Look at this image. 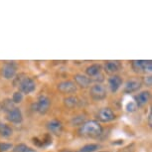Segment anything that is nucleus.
Here are the masks:
<instances>
[{"label": "nucleus", "instance_id": "24", "mask_svg": "<svg viewBox=\"0 0 152 152\" xmlns=\"http://www.w3.org/2000/svg\"><path fill=\"white\" fill-rule=\"evenodd\" d=\"M143 82H144V84L146 85V87H151V82H152V78L150 76L148 77H145L144 80H143Z\"/></svg>", "mask_w": 152, "mask_h": 152}, {"label": "nucleus", "instance_id": "21", "mask_svg": "<svg viewBox=\"0 0 152 152\" xmlns=\"http://www.w3.org/2000/svg\"><path fill=\"white\" fill-rule=\"evenodd\" d=\"M23 100V94H21L20 91H15L12 96V102L14 104H20Z\"/></svg>", "mask_w": 152, "mask_h": 152}, {"label": "nucleus", "instance_id": "19", "mask_svg": "<svg viewBox=\"0 0 152 152\" xmlns=\"http://www.w3.org/2000/svg\"><path fill=\"white\" fill-rule=\"evenodd\" d=\"M12 152H36L35 149L30 148L29 146H27L24 143H20L17 144L16 146H14L12 149Z\"/></svg>", "mask_w": 152, "mask_h": 152}, {"label": "nucleus", "instance_id": "26", "mask_svg": "<svg viewBox=\"0 0 152 152\" xmlns=\"http://www.w3.org/2000/svg\"><path fill=\"white\" fill-rule=\"evenodd\" d=\"M151 119H152V114H151V113H149V115H148V124H149V126H151V125H152Z\"/></svg>", "mask_w": 152, "mask_h": 152}, {"label": "nucleus", "instance_id": "22", "mask_svg": "<svg viewBox=\"0 0 152 152\" xmlns=\"http://www.w3.org/2000/svg\"><path fill=\"white\" fill-rule=\"evenodd\" d=\"M13 148L12 143L8 142H0V152H6Z\"/></svg>", "mask_w": 152, "mask_h": 152}, {"label": "nucleus", "instance_id": "12", "mask_svg": "<svg viewBox=\"0 0 152 152\" xmlns=\"http://www.w3.org/2000/svg\"><path fill=\"white\" fill-rule=\"evenodd\" d=\"M75 84L78 85L79 87H81L83 88H87L91 86V79L88 78V76H86V75H83V74H77L75 75Z\"/></svg>", "mask_w": 152, "mask_h": 152}, {"label": "nucleus", "instance_id": "25", "mask_svg": "<svg viewBox=\"0 0 152 152\" xmlns=\"http://www.w3.org/2000/svg\"><path fill=\"white\" fill-rule=\"evenodd\" d=\"M136 104H132V102H131V104H127V107H126V108H127V110L128 111H134L136 110Z\"/></svg>", "mask_w": 152, "mask_h": 152}, {"label": "nucleus", "instance_id": "10", "mask_svg": "<svg viewBox=\"0 0 152 152\" xmlns=\"http://www.w3.org/2000/svg\"><path fill=\"white\" fill-rule=\"evenodd\" d=\"M97 117H99V119L102 122H110L115 119V114H114V113L110 108L104 107L99 110Z\"/></svg>", "mask_w": 152, "mask_h": 152}, {"label": "nucleus", "instance_id": "4", "mask_svg": "<svg viewBox=\"0 0 152 152\" xmlns=\"http://www.w3.org/2000/svg\"><path fill=\"white\" fill-rule=\"evenodd\" d=\"M90 96L94 100H102L107 96V88L102 84H96L91 88Z\"/></svg>", "mask_w": 152, "mask_h": 152}, {"label": "nucleus", "instance_id": "5", "mask_svg": "<svg viewBox=\"0 0 152 152\" xmlns=\"http://www.w3.org/2000/svg\"><path fill=\"white\" fill-rule=\"evenodd\" d=\"M132 69L136 73H151L152 63L151 61H144V60H136L131 63Z\"/></svg>", "mask_w": 152, "mask_h": 152}, {"label": "nucleus", "instance_id": "7", "mask_svg": "<svg viewBox=\"0 0 152 152\" xmlns=\"http://www.w3.org/2000/svg\"><path fill=\"white\" fill-rule=\"evenodd\" d=\"M86 73H87V76L88 78H93L91 81H99V77L102 79H104V75L102 74V66L99 64H94L91 65L90 67L87 68L86 70Z\"/></svg>", "mask_w": 152, "mask_h": 152}, {"label": "nucleus", "instance_id": "17", "mask_svg": "<svg viewBox=\"0 0 152 152\" xmlns=\"http://www.w3.org/2000/svg\"><path fill=\"white\" fill-rule=\"evenodd\" d=\"M13 134V129L6 123L0 122V136L3 138H8Z\"/></svg>", "mask_w": 152, "mask_h": 152}, {"label": "nucleus", "instance_id": "23", "mask_svg": "<svg viewBox=\"0 0 152 152\" xmlns=\"http://www.w3.org/2000/svg\"><path fill=\"white\" fill-rule=\"evenodd\" d=\"M12 100L10 99H6L5 102H3V110L5 113H7V111H9L10 110H12L13 107H12Z\"/></svg>", "mask_w": 152, "mask_h": 152}, {"label": "nucleus", "instance_id": "6", "mask_svg": "<svg viewBox=\"0 0 152 152\" xmlns=\"http://www.w3.org/2000/svg\"><path fill=\"white\" fill-rule=\"evenodd\" d=\"M58 91L60 93L64 94H75L78 90L77 85L75 84L73 81H64L58 84Z\"/></svg>", "mask_w": 152, "mask_h": 152}, {"label": "nucleus", "instance_id": "3", "mask_svg": "<svg viewBox=\"0 0 152 152\" xmlns=\"http://www.w3.org/2000/svg\"><path fill=\"white\" fill-rule=\"evenodd\" d=\"M51 105V100L48 96H40L38 100L32 104V110L40 114H45L49 110Z\"/></svg>", "mask_w": 152, "mask_h": 152}, {"label": "nucleus", "instance_id": "13", "mask_svg": "<svg viewBox=\"0 0 152 152\" xmlns=\"http://www.w3.org/2000/svg\"><path fill=\"white\" fill-rule=\"evenodd\" d=\"M149 99H150V93L147 91H141V93L137 94L136 96H134L136 107H143L149 102Z\"/></svg>", "mask_w": 152, "mask_h": 152}, {"label": "nucleus", "instance_id": "16", "mask_svg": "<svg viewBox=\"0 0 152 152\" xmlns=\"http://www.w3.org/2000/svg\"><path fill=\"white\" fill-rule=\"evenodd\" d=\"M121 68V64L118 61H107L104 64V70L108 74H114Z\"/></svg>", "mask_w": 152, "mask_h": 152}, {"label": "nucleus", "instance_id": "1", "mask_svg": "<svg viewBox=\"0 0 152 152\" xmlns=\"http://www.w3.org/2000/svg\"><path fill=\"white\" fill-rule=\"evenodd\" d=\"M79 133L82 136L94 138V137L99 136L102 133V127L96 120H88L81 125Z\"/></svg>", "mask_w": 152, "mask_h": 152}, {"label": "nucleus", "instance_id": "2", "mask_svg": "<svg viewBox=\"0 0 152 152\" xmlns=\"http://www.w3.org/2000/svg\"><path fill=\"white\" fill-rule=\"evenodd\" d=\"M14 85H15V87L18 88V91L25 94H29L36 90V84L34 80L30 77L23 76V75L20 77H17L16 81L14 82Z\"/></svg>", "mask_w": 152, "mask_h": 152}, {"label": "nucleus", "instance_id": "15", "mask_svg": "<svg viewBox=\"0 0 152 152\" xmlns=\"http://www.w3.org/2000/svg\"><path fill=\"white\" fill-rule=\"evenodd\" d=\"M121 85H122V79L119 76L114 75V76H111L108 79V86H110V88L113 93H116L119 90V88L121 87Z\"/></svg>", "mask_w": 152, "mask_h": 152}, {"label": "nucleus", "instance_id": "11", "mask_svg": "<svg viewBox=\"0 0 152 152\" xmlns=\"http://www.w3.org/2000/svg\"><path fill=\"white\" fill-rule=\"evenodd\" d=\"M47 128L51 133L55 135H61L63 132V124L61 121L57 119H53L47 123Z\"/></svg>", "mask_w": 152, "mask_h": 152}, {"label": "nucleus", "instance_id": "18", "mask_svg": "<svg viewBox=\"0 0 152 152\" xmlns=\"http://www.w3.org/2000/svg\"><path fill=\"white\" fill-rule=\"evenodd\" d=\"M64 104L69 108H74L79 105L80 99L77 96H68L64 99Z\"/></svg>", "mask_w": 152, "mask_h": 152}, {"label": "nucleus", "instance_id": "20", "mask_svg": "<svg viewBox=\"0 0 152 152\" xmlns=\"http://www.w3.org/2000/svg\"><path fill=\"white\" fill-rule=\"evenodd\" d=\"M100 148L99 144H96V143H91V144H86L80 149L78 152H94L99 150Z\"/></svg>", "mask_w": 152, "mask_h": 152}, {"label": "nucleus", "instance_id": "9", "mask_svg": "<svg viewBox=\"0 0 152 152\" xmlns=\"http://www.w3.org/2000/svg\"><path fill=\"white\" fill-rule=\"evenodd\" d=\"M6 119L12 123H20L23 120L21 110L18 107H13L6 113Z\"/></svg>", "mask_w": 152, "mask_h": 152}, {"label": "nucleus", "instance_id": "8", "mask_svg": "<svg viewBox=\"0 0 152 152\" xmlns=\"http://www.w3.org/2000/svg\"><path fill=\"white\" fill-rule=\"evenodd\" d=\"M16 70H17V67L13 62L4 63L3 67H2V72H1L2 76H3L4 79L10 80L15 77Z\"/></svg>", "mask_w": 152, "mask_h": 152}, {"label": "nucleus", "instance_id": "14", "mask_svg": "<svg viewBox=\"0 0 152 152\" xmlns=\"http://www.w3.org/2000/svg\"><path fill=\"white\" fill-rule=\"evenodd\" d=\"M142 86V83L138 81V80H135V79H132V80H129V81L126 82V84L124 86V91L127 94H131V93H134V91H137L141 88Z\"/></svg>", "mask_w": 152, "mask_h": 152}]
</instances>
